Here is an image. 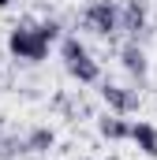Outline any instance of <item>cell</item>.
<instances>
[{"label": "cell", "instance_id": "6da1fadb", "mask_svg": "<svg viewBox=\"0 0 157 160\" xmlns=\"http://www.w3.org/2000/svg\"><path fill=\"white\" fill-rule=\"evenodd\" d=\"M60 45V60H64V71L78 82V86H94V82H101V63L90 56V48L75 38V34H64V38L56 41Z\"/></svg>", "mask_w": 157, "mask_h": 160}, {"label": "cell", "instance_id": "7a4b0ae2", "mask_svg": "<svg viewBox=\"0 0 157 160\" xmlns=\"http://www.w3.org/2000/svg\"><path fill=\"white\" fill-rule=\"evenodd\" d=\"M8 52H11L15 60H23V63H41V60L49 56V41L38 34V22L23 19V22H15L11 34H8Z\"/></svg>", "mask_w": 157, "mask_h": 160}, {"label": "cell", "instance_id": "3957f363", "mask_svg": "<svg viewBox=\"0 0 157 160\" xmlns=\"http://www.w3.org/2000/svg\"><path fill=\"white\" fill-rule=\"evenodd\" d=\"M82 26L97 38H116L120 34V4L116 0H90L82 8Z\"/></svg>", "mask_w": 157, "mask_h": 160}, {"label": "cell", "instance_id": "277c9868", "mask_svg": "<svg viewBox=\"0 0 157 160\" xmlns=\"http://www.w3.org/2000/svg\"><path fill=\"white\" fill-rule=\"evenodd\" d=\"M150 30V8L146 0H123L120 4V34H127L131 41H142Z\"/></svg>", "mask_w": 157, "mask_h": 160}, {"label": "cell", "instance_id": "5b68a950", "mask_svg": "<svg viewBox=\"0 0 157 160\" xmlns=\"http://www.w3.org/2000/svg\"><path fill=\"white\" fill-rule=\"evenodd\" d=\"M101 101L116 116H135L138 104H142V93L131 89V86H120V82H101Z\"/></svg>", "mask_w": 157, "mask_h": 160}, {"label": "cell", "instance_id": "8992f818", "mask_svg": "<svg viewBox=\"0 0 157 160\" xmlns=\"http://www.w3.org/2000/svg\"><path fill=\"white\" fill-rule=\"evenodd\" d=\"M120 67L131 75L135 82H146L150 75V60H146V48L138 45V41H127L123 48H120Z\"/></svg>", "mask_w": 157, "mask_h": 160}, {"label": "cell", "instance_id": "52a82bcc", "mask_svg": "<svg viewBox=\"0 0 157 160\" xmlns=\"http://www.w3.org/2000/svg\"><path fill=\"white\" fill-rule=\"evenodd\" d=\"M127 130H131L127 116H116V112L97 116V134H101L105 142H123V138H127Z\"/></svg>", "mask_w": 157, "mask_h": 160}, {"label": "cell", "instance_id": "ba28073f", "mask_svg": "<svg viewBox=\"0 0 157 160\" xmlns=\"http://www.w3.org/2000/svg\"><path fill=\"white\" fill-rule=\"evenodd\" d=\"M127 138L146 153V157H157V127L154 123H146V119H138V123H131V130H127Z\"/></svg>", "mask_w": 157, "mask_h": 160}, {"label": "cell", "instance_id": "9c48e42d", "mask_svg": "<svg viewBox=\"0 0 157 160\" xmlns=\"http://www.w3.org/2000/svg\"><path fill=\"white\" fill-rule=\"evenodd\" d=\"M52 145H56V130H52V127H34V130L23 138V153H38V157H45Z\"/></svg>", "mask_w": 157, "mask_h": 160}, {"label": "cell", "instance_id": "30bf717a", "mask_svg": "<svg viewBox=\"0 0 157 160\" xmlns=\"http://www.w3.org/2000/svg\"><path fill=\"white\" fill-rule=\"evenodd\" d=\"M23 153V138L19 134H4V123H0V160H15Z\"/></svg>", "mask_w": 157, "mask_h": 160}, {"label": "cell", "instance_id": "8fae6325", "mask_svg": "<svg viewBox=\"0 0 157 160\" xmlns=\"http://www.w3.org/2000/svg\"><path fill=\"white\" fill-rule=\"evenodd\" d=\"M38 34L49 41V45H56V41L64 38V26H60L56 19H41V22H38Z\"/></svg>", "mask_w": 157, "mask_h": 160}, {"label": "cell", "instance_id": "7c38bea8", "mask_svg": "<svg viewBox=\"0 0 157 160\" xmlns=\"http://www.w3.org/2000/svg\"><path fill=\"white\" fill-rule=\"evenodd\" d=\"M11 4H15V0H0V11H4V8H11Z\"/></svg>", "mask_w": 157, "mask_h": 160}, {"label": "cell", "instance_id": "4fadbf2b", "mask_svg": "<svg viewBox=\"0 0 157 160\" xmlns=\"http://www.w3.org/2000/svg\"><path fill=\"white\" fill-rule=\"evenodd\" d=\"M78 160H94V157H78Z\"/></svg>", "mask_w": 157, "mask_h": 160}, {"label": "cell", "instance_id": "5bb4252c", "mask_svg": "<svg viewBox=\"0 0 157 160\" xmlns=\"http://www.w3.org/2000/svg\"><path fill=\"white\" fill-rule=\"evenodd\" d=\"M105 160H120V157H105Z\"/></svg>", "mask_w": 157, "mask_h": 160}]
</instances>
